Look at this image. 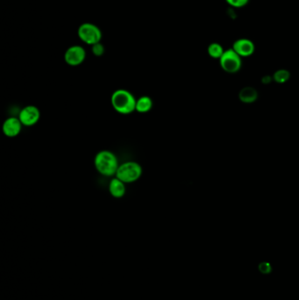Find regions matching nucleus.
<instances>
[{
    "instance_id": "f03ea898",
    "label": "nucleus",
    "mask_w": 299,
    "mask_h": 300,
    "mask_svg": "<svg viewBox=\"0 0 299 300\" xmlns=\"http://www.w3.org/2000/svg\"><path fill=\"white\" fill-rule=\"evenodd\" d=\"M94 165L99 174L113 177L116 175L119 163L115 154L110 150H101L95 156Z\"/></svg>"
},
{
    "instance_id": "f3484780",
    "label": "nucleus",
    "mask_w": 299,
    "mask_h": 300,
    "mask_svg": "<svg viewBox=\"0 0 299 300\" xmlns=\"http://www.w3.org/2000/svg\"><path fill=\"white\" fill-rule=\"evenodd\" d=\"M259 268L261 272L263 273V274H268V273L271 271V266H270V264H267V263H263V264L260 265Z\"/></svg>"
},
{
    "instance_id": "4468645a",
    "label": "nucleus",
    "mask_w": 299,
    "mask_h": 300,
    "mask_svg": "<svg viewBox=\"0 0 299 300\" xmlns=\"http://www.w3.org/2000/svg\"><path fill=\"white\" fill-rule=\"evenodd\" d=\"M272 77H273V80L275 81V83H280V84L286 83L290 79V71H287V70H284V69L278 70V71H275Z\"/></svg>"
},
{
    "instance_id": "6e6552de",
    "label": "nucleus",
    "mask_w": 299,
    "mask_h": 300,
    "mask_svg": "<svg viewBox=\"0 0 299 300\" xmlns=\"http://www.w3.org/2000/svg\"><path fill=\"white\" fill-rule=\"evenodd\" d=\"M22 121L18 118L10 117L4 121L2 131L6 137L14 138L22 133Z\"/></svg>"
},
{
    "instance_id": "f257e3e1",
    "label": "nucleus",
    "mask_w": 299,
    "mask_h": 300,
    "mask_svg": "<svg viewBox=\"0 0 299 300\" xmlns=\"http://www.w3.org/2000/svg\"><path fill=\"white\" fill-rule=\"evenodd\" d=\"M136 101L134 94L125 89L116 90L111 97L113 109L122 115H129L136 111Z\"/></svg>"
},
{
    "instance_id": "a211bd4d",
    "label": "nucleus",
    "mask_w": 299,
    "mask_h": 300,
    "mask_svg": "<svg viewBox=\"0 0 299 300\" xmlns=\"http://www.w3.org/2000/svg\"><path fill=\"white\" fill-rule=\"evenodd\" d=\"M272 79H273V77H269V76H264V77H263V80H262V81H263V83L267 84V83H270Z\"/></svg>"
},
{
    "instance_id": "0eeeda50",
    "label": "nucleus",
    "mask_w": 299,
    "mask_h": 300,
    "mask_svg": "<svg viewBox=\"0 0 299 300\" xmlns=\"http://www.w3.org/2000/svg\"><path fill=\"white\" fill-rule=\"evenodd\" d=\"M18 118L22 121L23 126H34L40 120V110L35 105H27L22 108Z\"/></svg>"
},
{
    "instance_id": "dca6fc26",
    "label": "nucleus",
    "mask_w": 299,
    "mask_h": 300,
    "mask_svg": "<svg viewBox=\"0 0 299 300\" xmlns=\"http://www.w3.org/2000/svg\"><path fill=\"white\" fill-rule=\"evenodd\" d=\"M226 2L234 8H242L247 6L249 0H226Z\"/></svg>"
},
{
    "instance_id": "9d476101",
    "label": "nucleus",
    "mask_w": 299,
    "mask_h": 300,
    "mask_svg": "<svg viewBox=\"0 0 299 300\" xmlns=\"http://www.w3.org/2000/svg\"><path fill=\"white\" fill-rule=\"evenodd\" d=\"M109 192L113 198L121 199L125 196V192H126L125 183L119 180V178H117L116 177L113 178L109 184Z\"/></svg>"
},
{
    "instance_id": "ddd939ff",
    "label": "nucleus",
    "mask_w": 299,
    "mask_h": 300,
    "mask_svg": "<svg viewBox=\"0 0 299 300\" xmlns=\"http://www.w3.org/2000/svg\"><path fill=\"white\" fill-rule=\"evenodd\" d=\"M208 55L211 56V58L219 59L223 55L225 50L221 44L218 42H212L208 46L207 49Z\"/></svg>"
},
{
    "instance_id": "20e7f679",
    "label": "nucleus",
    "mask_w": 299,
    "mask_h": 300,
    "mask_svg": "<svg viewBox=\"0 0 299 300\" xmlns=\"http://www.w3.org/2000/svg\"><path fill=\"white\" fill-rule=\"evenodd\" d=\"M77 35L82 42L91 46L94 45L96 43L100 42L102 40V32L100 28H98V26L90 22L80 25L77 30Z\"/></svg>"
},
{
    "instance_id": "7ed1b4c3",
    "label": "nucleus",
    "mask_w": 299,
    "mask_h": 300,
    "mask_svg": "<svg viewBox=\"0 0 299 300\" xmlns=\"http://www.w3.org/2000/svg\"><path fill=\"white\" fill-rule=\"evenodd\" d=\"M143 173V169L140 163L133 161L123 162L119 164L115 177L125 184H132L139 180Z\"/></svg>"
},
{
    "instance_id": "1a4fd4ad",
    "label": "nucleus",
    "mask_w": 299,
    "mask_h": 300,
    "mask_svg": "<svg viewBox=\"0 0 299 300\" xmlns=\"http://www.w3.org/2000/svg\"><path fill=\"white\" fill-rule=\"evenodd\" d=\"M232 49L241 56V58H243V57H249L253 55L255 50V47L253 41L249 39L241 38L235 40Z\"/></svg>"
},
{
    "instance_id": "423d86ee",
    "label": "nucleus",
    "mask_w": 299,
    "mask_h": 300,
    "mask_svg": "<svg viewBox=\"0 0 299 300\" xmlns=\"http://www.w3.org/2000/svg\"><path fill=\"white\" fill-rule=\"evenodd\" d=\"M86 49L79 45L71 46L65 51V62L72 67H76L82 65V62L86 61Z\"/></svg>"
},
{
    "instance_id": "f8f14e48",
    "label": "nucleus",
    "mask_w": 299,
    "mask_h": 300,
    "mask_svg": "<svg viewBox=\"0 0 299 300\" xmlns=\"http://www.w3.org/2000/svg\"><path fill=\"white\" fill-rule=\"evenodd\" d=\"M153 105L154 103L152 98L148 96H142L141 98H138L136 101V111L140 114H146L152 109Z\"/></svg>"
},
{
    "instance_id": "39448f33",
    "label": "nucleus",
    "mask_w": 299,
    "mask_h": 300,
    "mask_svg": "<svg viewBox=\"0 0 299 300\" xmlns=\"http://www.w3.org/2000/svg\"><path fill=\"white\" fill-rule=\"evenodd\" d=\"M220 65L226 73H237L242 66V60L233 49H229L225 50L223 55L220 57Z\"/></svg>"
},
{
    "instance_id": "9b49d317",
    "label": "nucleus",
    "mask_w": 299,
    "mask_h": 300,
    "mask_svg": "<svg viewBox=\"0 0 299 300\" xmlns=\"http://www.w3.org/2000/svg\"><path fill=\"white\" fill-rule=\"evenodd\" d=\"M239 98L242 103L245 104H252L255 102L258 98V92L253 87H244L239 92Z\"/></svg>"
},
{
    "instance_id": "2eb2a0df",
    "label": "nucleus",
    "mask_w": 299,
    "mask_h": 300,
    "mask_svg": "<svg viewBox=\"0 0 299 300\" xmlns=\"http://www.w3.org/2000/svg\"><path fill=\"white\" fill-rule=\"evenodd\" d=\"M92 54L95 56H102L105 52V49L104 46L101 42L96 43L94 45L92 46Z\"/></svg>"
}]
</instances>
